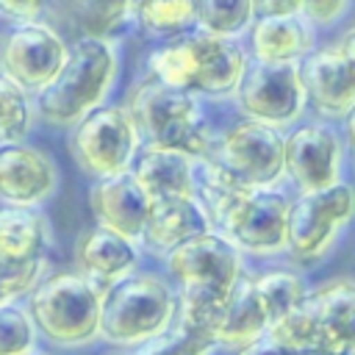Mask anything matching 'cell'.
<instances>
[{"label":"cell","instance_id":"cell-1","mask_svg":"<svg viewBox=\"0 0 355 355\" xmlns=\"http://www.w3.org/2000/svg\"><path fill=\"white\" fill-rule=\"evenodd\" d=\"M169 275L178 280V322L208 336L211 319L227 297L239 269V247L219 233H197L166 252ZM211 338V336H208Z\"/></svg>","mask_w":355,"mask_h":355},{"label":"cell","instance_id":"cell-2","mask_svg":"<svg viewBox=\"0 0 355 355\" xmlns=\"http://www.w3.org/2000/svg\"><path fill=\"white\" fill-rule=\"evenodd\" d=\"M200 194L202 208L211 222L222 225L225 236L244 252L269 255L286 250V219L288 200L272 189H239L219 180L205 166L200 169Z\"/></svg>","mask_w":355,"mask_h":355},{"label":"cell","instance_id":"cell-3","mask_svg":"<svg viewBox=\"0 0 355 355\" xmlns=\"http://www.w3.org/2000/svg\"><path fill=\"white\" fill-rule=\"evenodd\" d=\"M147 69L150 78L172 89L205 97H225L236 92L247 69V58L233 39L197 31L153 50L147 55Z\"/></svg>","mask_w":355,"mask_h":355},{"label":"cell","instance_id":"cell-4","mask_svg":"<svg viewBox=\"0 0 355 355\" xmlns=\"http://www.w3.org/2000/svg\"><path fill=\"white\" fill-rule=\"evenodd\" d=\"M116 78V50L105 36H80L69 44L67 64L47 89L36 94V114L58 128L103 105Z\"/></svg>","mask_w":355,"mask_h":355},{"label":"cell","instance_id":"cell-5","mask_svg":"<svg viewBox=\"0 0 355 355\" xmlns=\"http://www.w3.org/2000/svg\"><path fill=\"white\" fill-rule=\"evenodd\" d=\"M103 291L80 272H55L28 294V313L50 344L80 347L100 336Z\"/></svg>","mask_w":355,"mask_h":355},{"label":"cell","instance_id":"cell-6","mask_svg":"<svg viewBox=\"0 0 355 355\" xmlns=\"http://www.w3.org/2000/svg\"><path fill=\"white\" fill-rule=\"evenodd\" d=\"M125 111L130 114L133 128L139 139L147 141V147L178 150L202 158L211 150L197 100L183 89H172L155 78H147L128 94Z\"/></svg>","mask_w":355,"mask_h":355},{"label":"cell","instance_id":"cell-7","mask_svg":"<svg viewBox=\"0 0 355 355\" xmlns=\"http://www.w3.org/2000/svg\"><path fill=\"white\" fill-rule=\"evenodd\" d=\"M175 305V294L164 277L130 272L103 291L100 336L119 347H139L169 327Z\"/></svg>","mask_w":355,"mask_h":355},{"label":"cell","instance_id":"cell-8","mask_svg":"<svg viewBox=\"0 0 355 355\" xmlns=\"http://www.w3.org/2000/svg\"><path fill=\"white\" fill-rule=\"evenodd\" d=\"M269 333L311 352L355 349V283L333 280L319 286L272 324Z\"/></svg>","mask_w":355,"mask_h":355},{"label":"cell","instance_id":"cell-9","mask_svg":"<svg viewBox=\"0 0 355 355\" xmlns=\"http://www.w3.org/2000/svg\"><path fill=\"white\" fill-rule=\"evenodd\" d=\"M286 139L263 122L233 125L208 150L202 166L239 189H269L286 172Z\"/></svg>","mask_w":355,"mask_h":355},{"label":"cell","instance_id":"cell-10","mask_svg":"<svg viewBox=\"0 0 355 355\" xmlns=\"http://www.w3.org/2000/svg\"><path fill=\"white\" fill-rule=\"evenodd\" d=\"M50 222L39 208H0V302H14L44 277Z\"/></svg>","mask_w":355,"mask_h":355},{"label":"cell","instance_id":"cell-11","mask_svg":"<svg viewBox=\"0 0 355 355\" xmlns=\"http://www.w3.org/2000/svg\"><path fill=\"white\" fill-rule=\"evenodd\" d=\"M139 147L133 119L119 105H97L69 130V153L89 178H108L130 169Z\"/></svg>","mask_w":355,"mask_h":355},{"label":"cell","instance_id":"cell-12","mask_svg":"<svg viewBox=\"0 0 355 355\" xmlns=\"http://www.w3.org/2000/svg\"><path fill=\"white\" fill-rule=\"evenodd\" d=\"M67 55L69 44L50 22H11L0 31V72L28 94L47 89Z\"/></svg>","mask_w":355,"mask_h":355},{"label":"cell","instance_id":"cell-13","mask_svg":"<svg viewBox=\"0 0 355 355\" xmlns=\"http://www.w3.org/2000/svg\"><path fill=\"white\" fill-rule=\"evenodd\" d=\"M355 214V191L347 183H333L316 191H302L288 202L286 247L300 261H316L327 252L336 230Z\"/></svg>","mask_w":355,"mask_h":355},{"label":"cell","instance_id":"cell-14","mask_svg":"<svg viewBox=\"0 0 355 355\" xmlns=\"http://www.w3.org/2000/svg\"><path fill=\"white\" fill-rule=\"evenodd\" d=\"M233 94L250 119L272 128L294 122L305 108V89L297 64L255 61L244 69Z\"/></svg>","mask_w":355,"mask_h":355},{"label":"cell","instance_id":"cell-15","mask_svg":"<svg viewBox=\"0 0 355 355\" xmlns=\"http://www.w3.org/2000/svg\"><path fill=\"white\" fill-rule=\"evenodd\" d=\"M58 186L55 161L25 141L0 144V202L39 208Z\"/></svg>","mask_w":355,"mask_h":355},{"label":"cell","instance_id":"cell-16","mask_svg":"<svg viewBox=\"0 0 355 355\" xmlns=\"http://www.w3.org/2000/svg\"><path fill=\"white\" fill-rule=\"evenodd\" d=\"M305 100L324 116H344L355 105V61L338 47L311 50L300 64Z\"/></svg>","mask_w":355,"mask_h":355},{"label":"cell","instance_id":"cell-17","mask_svg":"<svg viewBox=\"0 0 355 355\" xmlns=\"http://www.w3.org/2000/svg\"><path fill=\"white\" fill-rule=\"evenodd\" d=\"M150 202L153 200L136 180L133 169L97 178L89 189V208L97 225L111 227L130 241L141 239L147 216H150Z\"/></svg>","mask_w":355,"mask_h":355},{"label":"cell","instance_id":"cell-18","mask_svg":"<svg viewBox=\"0 0 355 355\" xmlns=\"http://www.w3.org/2000/svg\"><path fill=\"white\" fill-rule=\"evenodd\" d=\"M286 172L302 191H316L338 183L341 144L324 125H300L286 139Z\"/></svg>","mask_w":355,"mask_h":355},{"label":"cell","instance_id":"cell-19","mask_svg":"<svg viewBox=\"0 0 355 355\" xmlns=\"http://www.w3.org/2000/svg\"><path fill=\"white\" fill-rule=\"evenodd\" d=\"M269 330V316L266 308L258 297L255 288V277L250 275H239L227 291V297L222 300L219 311L211 319L208 336L214 344H250L252 338L263 336Z\"/></svg>","mask_w":355,"mask_h":355},{"label":"cell","instance_id":"cell-20","mask_svg":"<svg viewBox=\"0 0 355 355\" xmlns=\"http://www.w3.org/2000/svg\"><path fill=\"white\" fill-rule=\"evenodd\" d=\"M211 227V216L197 200V194H172L155 197L150 202V216L141 233V241L155 252H169L180 241L205 233Z\"/></svg>","mask_w":355,"mask_h":355},{"label":"cell","instance_id":"cell-21","mask_svg":"<svg viewBox=\"0 0 355 355\" xmlns=\"http://www.w3.org/2000/svg\"><path fill=\"white\" fill-rule=\"evenodd\" d=\"M136 247L122 233L94 225L80 233L75 244V266L80 275H86L100 288H108L111 283L122 280L136 266Z\"/></svg>","mask_w":355,"mask_h":355},{"label":"cell","instance_id":"cell-22","mask_svg":"<svg viewBox=\"0 0 355 355\" xmlns=\"http://www.w3.org/2000/svg\"><path fill=\"white\" fill-rule=\"evenodd\" d=\"M313 44L308 19L291 17H258L250 25V50L255 61L269 64H300Z\"/></svg>","mask_w":355,"mask_h":355},{"label":"cell","instance_id":"cell-23","mask_svg":"<svg viewBox=\"0 0 355 355\" xmlns=\"http://www.w3.org/2000/svg\"><path fill=\"white\" fill-rule=\"evenodd\" d=\"M133 175L141 183V189L150 194V200L172 197V194H194L191 155L178 153V150L147 147L136 158Z\"/></svg>","mask_w":355,"mask_h":355},{"label":"cell","instance_id":"cell-24","mask_svg":"<svg viewBox=\"0 0 355 355\" xmlns=\"http://www.w3.org/2000/svg\"><path fill=\"white\" fill-rule=\"evenodd\" d=\"M58 11L80 36H111L130 17V0H58Z\"/></svg>","mask_w":355,"mask_h":355},{"label":"cell","instance_id":"cell-25","mask_svg":"<svg viewBox=\"0 0 355 355\" xmlns=\"http://www.w3.org/2000/svg\"><path fill=\"white\" fill-rule=\"evenodd\" d=\"M252 22V0H197L194 6V25L214 36L233 39Z\"/></svg>","mask_w":355,"mask_h":355},{"label":"cell","instance_id":"cell-26","mask_svg":"<svg viewBox=\"0 0 355 355\" xmlns=\"http://www.w3.org/2000/svg\"><path fill=\"white\" fill-rule=\"evenodd\" d=\"M197 0H130V17L147 33H180L194 25Z\"/></svg>","mask_w":355,"mask_h":355},{"label":"cell","instance_id":"cell-27","mask_svg":"<svg viewBox=\"0 0 355 355\" xmlns=\"http://www.w3.org/2000/svg\"><path fill=\"white\" fill-rule=\"evenodd\" d=\"M255 288H258V297H261V302L266 308L269 327L277 324L286 313H291L300 305V300L308 294L302 277L288 272V269H272V272L258 275L255 277Z\"/></svg>","mask_w":355,"mask_h":355},{"label":"cell","instance_id":"cell-28","mask_svg":"<svg viewBox=\"0 0 355 355\" xmlns=\"http://www.w3.org/2000/svg\"><path fill=\"white\" fill-rule=\"evenodd\" d=\"M33 111L31 94L0 72V144L22 141L33 125Z\"/></svg>","mask_w":355,"mask_h":355},{"label":"cell","instance_id":"cell-29","mask_svg":"<svg viewBox=\"0 0 355 355\" xmlns=\"http://www.w3.org/2000/svg\"><path fill=\"white\" fill-rule=\"evenodd\" d=\"M36 324L17 300L0 302V355H22L36 347Z\"/></svg>","mask_w":355,"mask_h":355},{"label":"cell","instance_id":"cell-30","mask_svg":"<svg viewBox=\"0 0 355 355\" xmlns=\"http://www.w3.org/2000/svg\"><path fill=\"white\" fill-rule=\"evenodd\" d=\"M214 347L216 344L208 336L178 322L172 330H164L155 338L139 344L133 355H208Z\"/></svg>","mask_w":355,"mask_h":355},{"label":"cell","instance_id":"cell-31","mask_svg":"<svg viewBox=\"0 0 355 355\" xmlns=\"http://www.w3.org/2000/svg\"><path fill=\"white\" fill-rule=\"evenodd\" d=\"M239 355H316V352L300 349V347H294V344H288V341H283V338H277L275 333L266 330L263 336H258L250 344H244L239 349Z\"/></svg>","mask_w":355,"mask_h":355},{"label":"cell","instance_id":"cell-32","mask_svg":"<svg viewBox=\"0 0 355 355\" xmlns=\"http://www.w3.org/2000/svg\"><path fill=\"white\" fill-rule=\"evenodd\" d=\"M349 0H302L300 3V17L308 19L311 25H330L336 22Z\"/></svg>","mask_w":355,"mask_h":355},{"label":"cell","instance_id":"cell-33","mask_svg":"<svg viewBox=\"0 0 355 355\" xmlns=\"http://www.w3.org/2000/svg\"><path fill=\"white\" fill-rule=\"evenodd\" d=\"M50 0H0V14L8 22H31L42 19Z\"/></svg>","mask_w":355,"mask_h":355},{"label":"cell","instance_id":"cell-34","mask_svg":"<svg viewBox=\"0 0 355 355\" xmlns=\"http://www.w3.org/2000/svg\"><path fill=\"white\" fill-rule=\"evenodd\" d=\"M300 3L302 0H252V11H255V19L258 17H291V14H300Z\"/></svg>","mask_w":355,"mask_h":355},{"label":"cell","instance_id":"cell-35","mask_svg":"<svg viewBox=\"0 0 355 355\" xmlns=\"http://www.w3.org/2000/svg\"><path fill=\"white\" fill-rule=\"evenodd\" d=\"M336 47H338L349 61H355V28H349V31L338 39V44H336Z\"/></svg>","mask_w":355,"mask_h":355},{"label":"cell","instance_id":"cell-36","mask_svg":"<svg viewBox=\"0 0 355 355\" xmlns=\"http://www.w3.org/2000/svg\"><path fill=\"white\" fill-rule=\"evenodd\" d=\"M344 136H347V144H349V150L355 153V105L344 114Z\"/></svg>","mask_w":355,"mask_h":355},{"label":"cell","instance_id":"cell-37","mask_svg":"<svg viewBox=\"0 0 355 355\" xmlns=\"http://www.w3.org/2000/svg\"><path fill=\"white\" fill-rule=\"evenodd\" d=\"M316 355H355V349H322Z\"/></svg>","mask_w":355,"mask_h":355},{"label":"cell","instance_id":"cell-38","mask_svg":"<svg viewBox=\"0 0 355 355\" xmlns=\"http://www.w3.org/2000/svg\"><path fill=\"white\" fill-rule=\"evenodd\" d=\"M22 355H42V352H36V349H31V352H22Z\"/></svg>","mask_w":355,"mask_h":355}]
</instances>
